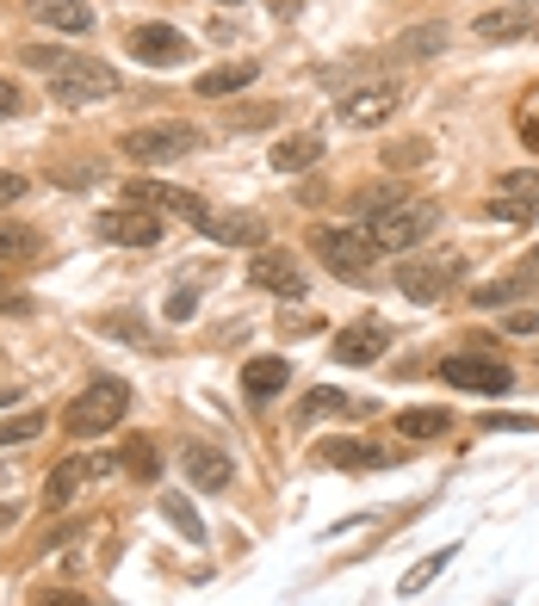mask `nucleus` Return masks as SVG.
<instances>
[{"label": "nucleus", "mask_w": 539, "mask_h": 606, "mask_svg": "<svg viewBox=\"0 0 539 606\" xmlns=\"http://www.w3.org/2000/svg\"><path fill=\"white\" fill-rule=\"evenodd\" d=\"M130 56L149 63V68H175V63L192 56V44H187V32H175V25H137V32H130Z\"/></svg>", "instance_id": "13"}, {"label": "nucleus", "mask_w": 539, "mask_h": 606, "mask_svg": "<svg viewBox=\"0 0 539 606\" xmlns=\"http://www.w3.org/2000/svg\"><path fill=\"white\" fill-rule=\"evenodd\" d=\"M527 7H539V0H527Z\"/></svg>", "instance_id": "48"}, {"label": "nucleus", "mask_w": 539, "mask_h": 606, "mask_svg": "<svg viewBox=\"0 0 539 606\" xmlns=\"http://www.w3.org/2000/svg\"><path fill=\"white\" fill-rule=\"evenodd\" d=\"M465 254H415V261H397V291L410 297V304H441L446 291H459L465 285Z\"/></svg>", "instance_id": "2"}, {"label": "nucleus", "mask_w": 539, "mask_h": 606, "mask_svg": "<svg viewBox=\"0 0 539 606\" xmlns=\"http://www.w3.org/2000/svg\"><path fill=\"white\" fill-rule=\"evenodd\" d=\"M310 248L323 254V266L329 273H341V279H366L372 273V242H366V230H335V223H317L310 230Z\"/></svg>", "instance_id": "6"}, {"label": "nucleus", "mask_w": 539, "mask_h": 606, "mask_svg": "<svg viewBox=\"0 0 539 606\" xmlns=\"http://www.w3.org/2000/svg\"><path fill=\"white\" fill-rule=\"evenodd\" d=\"M472 32L484 38V44H515V38H533L539 32V13L527 7V0H515V7H490V13L472 19Z\"/></svg>", "instance_id": "16"}, {"label": "nucleus", "mask_w": 539, "mask_h": 606, "mask_svg": "<svg viewBox=\"0 0 539 606\" xmlns=\"http://www.w3.org/2000/svg\"><path fill=\"white\" fill-rule=\"evenodd\" d=\"M125 204H144V211H175V217H187V223L205 217V199H199V192L168 187V180H125Z\"/></svg>", "instance_id": "11"}, {"label": "nucleus", "mask_w": 539, "mask_h": 606, "mask_svg": "<svg viewBox=\"0 0 539 606\" xmlns=\"http://www.w3.org/2000/svg\"><path fill=\"white\" fill-rule=\"evenodd\" d=\"M44 434V415H13V421H0V446H25V439Z\"/></svg>", "instance_id": "33"}, {"label": "nucleus", "mask_w": 539, "mask_h": 606, "mask_svg": "<svg viewBox=\"0 0 539 606\" xmlns=\"http://www.w3.org/2000/svg\"><path fill=\"white\" fill-rule=\"evenodd\" d=\"M441 230V204L434 199H403L397 211H384V217L366 223V242L379 254H410L415 242H429V235Z\"/></svg>", "instance_id": "1"}, {"label": "nucleus", "mask_w": 539, "mask_h": 606, "mask_svg": "<svg viewBox=\"0 0 539 606\" xmlns=\"http://www.w3.org/2000/svg\"><path fill=\"white\" fill-rule=\"evenodd\" d=\"M384 347H391V328H384L379 316H360V322H348L335 334V359H341V365H372Z\"/></svg>", "instance_id": "14"}, {"label": "nucleus", "mask_w": 539, "mask_h": 606, "mask_svg": "<svg viewBox=\"0 0 539 606\" xmlns=\"http://www.w3.org/2000/svg\"><path fill=\"white\" fill-rule=\"evenodd\" d=\"M527 291H533V273H521V279H484V285H472V304L477 310H503V304H515Z\"/></svg>", "instance_id": "25"}, {"label": "nucleus", "mask_w": 539, "mask_h": 606, "mask_svg": "<svg viewBox=\"0 0 539 606\" xmlns=\"http://www.w3.org/2000/svg\"><path fill=\"white\" fill-rule=\"evenodd\" d=\"M161 513H168V527H175V532H187L192 544H205V520H199V508H192V501L168 496V501H161Z\"/></svg>", "instance_id": "29"}, {"label": "nucleus", "mask_w": 539, "mask_h": 606, "mask_svg": "<svg viewBox=\"0 0 539 606\" xmlns=\"http://www.w3.org/2000/svg\"><path fill=\"white\" fill-rule=\"evenodd\" d=\"M19 111H25V99H19V87L7 75H0V118H19Z\"/></svg>", "instance_id": "39"}, {"label": "nucleus", "mask_w": 539, "mask_h": 606, "mask_svg": "<svg viewBox=\"0 0 539 606\" xmlns=\"http://www.w3.org/2000/svg\"><path fill=\"white\" fill-rule=\"evenodd\" d=\"M484 434H539V415H484Z\"/></svg>", "instance_id": "36"}, {"label": "nucleus", "mask_w": 539, "mask_h": 606, "mask_svg": "<svg viewBox=\"0 0 539 606\" xmlns=\"http://www.w3.org/2000/svg\"><path fill=\"white\" fill-rule=\"evenodd\" d=\"M99 470H112V458H94V451L63 458V465L50 470V482H44V508H68V501H75V489H81L87 477H99Z\"/></svg>", "instance_id": "17"}, {"label": "nucleus", "mask_w": 539, "mask_h": 606, "mask_svg": "<svg viewBox=\"0 0 539 606\" xmlns=\"http://www.w3.org/2000/svg\"><path fill=\"white\" fill-rule=\"evenodd\" d=\"M44 87H50V99H56V106H94V99L118 94V68L99 63V56H75V50H68L63 68H56V75H44Z\"/></svg>", "instance_id": "4"}, {"label": "nucleus", "mask_w": 539, "mask_h": 606, "mask_svg": "<svg viewBox=\"0 0 539 606\" xmlns=\"http://www.w3.org/2000/svg\"><path fill=\"white\" fill-rule=\"evenodd\" d=\"M261 75V63H223V68H205V75H199V99H230V94H242V87H249V81Z\"/></svg>", "instance_id": "22"}, {"label": "nucleus", "mask_w": 539, "mask_h": 606, "mask_svg": "<svg viewBox=\"0 0 539 606\" xmlns=\"http://www.w3.org/2000/svg\"><path fill=\"white\" fill-rule=\"evenodd\" d=\"M223 7H242V0H223Z\"/></svg>", "instance_id": "46"}, {"label": "nucleus", "mask_w": 539, "mask_h": 606, "mask_svg": "<svg viewBox=\"0 0 539 606\" xmlns=\"http://www.w3.org/2000/svg\"><path fill=\"white\" fill-rule=\"evenodd\" d=\"M429 161V142L410 137V142H397V149H384V168H422Z\"/></svg>", "instance_id": "35"}, {"label": "nucleus", "mask_w": 539, "mask_h": 606, "mask_svg": "<svg viewBox=\"0 0 539 606\" xmlns=\"http://www.w3.org/2000/svg\"><path fill=\"white\" fill-rule=\"evenodd\" d=\"M13 520H19V508L7 501V508H0V527H13Z\"/></svg>", "instance_id": "44"}, {"label": "nucleus", "mask_w": 539, "mask_h": 606, "mask_svg": "<svg viewBox=\"0 0 539 606\" xmlns=\"http://www.w3.org/2000/svg\"><path fill=\"white\" fill-rule=\"evenodd\" d=\"M292 384V359L267 353V359H249L242 365V390H249L254 403H267V396H279V390Z\"/></svg>", "instance_id": "18"}, {"label": "nucleus", "mask_w": 539, "mask_h": 606, "mask_svg": "<svg viewBox=\"0 0 539 606\" xmlns=\"http://www.w3.org/2000/svg\"><path fill=\"white\" fill-rule=\"evenodd\" d=\"M527 273H533V279H539V248H533V254H527Z\"/></svg>", "instance_id": "45"}, {"label": "nucleus", "mask_w": 539, "mask_h": 606, "mask_svg": "<svg viewBox=\"0 0 539 606\" xmlns=\"http://www.w3.org/2000/svg\"><path fill=\"white\" fill-rule=\"evenodd\" d=\"M317 161H323V137H310V130L273 142V173H310Z\"/></svg>", "instance_id": "21"}, {"label": "nucleus", "mask_w": 539, "mask_h": 606, "mask_svg": "<svg viewBox=\"0 0 539 606\" xmlns=\"http://www.w3.org/2000/svg\"><path fill=\"white\" fill-rule=\"evenodd\" d=\"M323 465H335V470H384V465H397V451L360 446V439H329V446H323Z\"/></svg>", "instance_id": "19"}, {"label": "nucleus", "mask_w": 539, "mask_h": 606, "mask_svg": "<svg viewBox=\"0 0 539 606\" xmlns=\"http://www.w3.org/2000/svg\"><path fill=\"white\" fill-rule=\"evenodd\" d=\"M94 235L99 242H118V248H156L161 242V217L144 211V204H112L94 217Z\"/></svg>", "instance_id": "8"}, {"label": "nucleus", "mask_w": 539, "mask_h": 606, "mask_svg": "<svg viewBox=\"0 0 539 606\" xmlns=\"http://www.w3.org/2000/svg\"><path fill=\"white\" fill-rule=\"evenodd\" d=\"M503 334H539V310H508L503 316Z\"/></svg>", "instance_id": "38"}, {"label": "nucleus", "mask_w": 539, "mask_h": 606, "mask_svg": "<svg viewBox=\"0 0 539 606\" xmlns=\"http://www.w3.org/2000/svg\"><path fill=\"white\" fill-rule=\"evenodd\" d=\"M137 168H161V161H187L205 149V130L199 125H144V130H130L125 142H118Z\"/></svg>", "instance_id": "5"}, {"label": "nucleus", "mask_w": 539, "mask_h": 606, "mask_svg": "<svg viewBox=\"0 0 539 606\" xmlns=\"http://www.w3.org/2000/svg\"><path fill=\"white\" fill-rule=\"evenodd\" d=\"M192 310H199V297H192V291H175V297H168V322H187Z\"/></svg>", "instance_id": "41"}, {"label": "nucleus", "mask_w": 539, "mask_h": 606, "mask_svg": "<svg viewBox=\"0 0 539 606\" xmlns=\"http://www.w3.org/2000/svg\"><path fill=\"white\" fill-rule=\"evenodd\" d=\"M25 199V180L19 173H0V204H19Z\"/></svg>", "instance_id": "42"}, {"label": "nucleus", "mask_w": 539, "mask_h": 606, "mask_svg": "<svg viewBox=\"0 0 539 606\" xmlns=\"http://www.w3.org/2000/svg\"><path fill=\"white\" fill-rule=\"evenodd\" d=\"M44 25H56V32L81 38V32H94V7H81V0H25Z\"/></svg>", "instance_id": "20"}, {"label": "nucleus", "mask_w": 539, "mask_h": 606, "mask_svg": "<svg viewBox=\"0 0 539 606\" xmlns=\"http://www.w3.org/2000/svg\"><path fill=\"white\" fill-rule=\"evenodd\" d=\"M496 187H503V199H527V204H539V168H508L503 180H496Z\"/></svg>", "instance_id": "32"}, {"label": "nucleus", "mask_w": 539, "mask_h": 606, "mask_svg": "<svg viewBox=\"0 0 539 606\" xmlns=\"http://www.w3.org/2000/svg\"><path fill=\"white\" fill-rule=\"evenodd\" d=\"M199 235H211L218 248H267V223L254 217V211H218L205 204V217L192 223Z\"/></svg>", "instance_id": "10"}, {"label": "nucleus", "mask_w": 539, "mask_h": 606, "mask_svg": "<svg viewBox=\"0 0 539 606\" xmlns=\"http://www.w3.org/2000/svg\"><path fill=\"white\" fill-rule=\"evenodd\" d=\"M99 334H118V341H130V347H149V322H137V316H106Z\"/></svg>", "instance_id": "34"}, {"label": "nucleus", "mask_w": 539, "mask_h": 606, "mask_svg": "<svg viewBox=\"0 0 539 606\" xmlns=\"http://www.w3.org/2000/svg\"><path fill=\"white\" fill-rule=\"evenodd\" d=\"M180 470H187L192 489H205V496H218V489H230L236 482V458L218 446H187L180 451Z\"/></svg>", "instance_id": "15"}, {"label": "nucleus", "mask_w": 539, "mask_h": 606, "mask_svg": "<svg viewBox=\"0 0 539 606\" xmlns=\"http://www.w3.org/2000/svg\"><path fill=\"white\" fill-rule=\"evenodd\" d=\"M236 130H254V125H273V106H254V111H230Z\"/></svg>", "instance_id": "40"}, {"label": "nucleus", "mask_w": 539, "mask_h": 606, "mask_svg": "<svg viewBox=\"0 0 539 606\" xmlns=\"http://www.w3.org/2000/svg\"><path fill=\"white\" fill-rule=\"evenodd\" d=\"M38 254H44L38 230H25V223H0V266H13V261H38Z\"/></svg>", "instance_id": "26"}, {"label": "nucleus", "mask_w": 539, "mask_h": 606, "mask_svg": "<svg viewBox=\"0 0 539 606\" xmlns=\"http://www.w3.org/2000/svg\"><path fill=\"white\" fill-rule=\"evenodd\" d=\"M441 50H446V25H410V32L397 38V56H410V63L441 56Z\"/></svg>", "instance_id": "27"}, {"label": "nucleus", "mask_w": 539, "mask_h": 606, "mask_svg": "<svg viewBox=\"0 0 539 606\" xmlns=\"http://www.w3.org/2000/svg\"><path fill=\"white\" fill-rule=\"evenodd\" d=\"M353 403H360V396H348V390H329V384H323V390H310V396L298 403V415H304V421H317V415H341V408H353Z\"/></svg>", "instance_id": "28"}, {"label": "nucleus", "mask_w": 539, "mask_h": 606, "mask_svg": "<svg viewBox=\"0 0 539 606\" xmlns=\"http://www.w3.org/2000/svg\"><path fill=\"white\" fill-rule=\"evenodd\" d=\"M38 606H87L75 588H50V594H38Z\"/></svg>", "instance_id": "43"}, {"label": "nucleus", "mask_w": 539, "mask_h": 606, "mask_svg": "<svg viewBox=\"0 0 539 606\" xmlns=\"http://www.w3.org/2000/svg\"><path fill=\"white\" fill-rule=\"evenodd\" d=\"M249 285L254 291H273V297H310V279H304V266L292 261V254H279V248H254V261H249Z\"/></svg>", "instance_id": "9"}, {"label": "nucleus", "mask_w": 539, "mask_h": 606, "mask_svg": "<svg viewBox=\"0 0 539 606\" xmlns=\"http://www.w3.org/2000/svg\"><path fill=\"white\" fill-rule=\"evenodd\" d=\"M446 427H453V415H446L441 403L434 408H403V415H397V434L403 439H441Z\"/></svg>", "instance_id": "24"}, {"label": "nucleus", "mask_w": 539, "mask_h": 606, "mask_svg": "<svg viewBox=\"0 0 539 606\" xmlns=\"http://www.w3.org/2000/svg\"><path fill=\"white\" fill-rule=\"evenodd\" d=\"M397 204H403V192H397V187H366L360 199H353V217L372 223V217H384V211H397Z\"/></svg>", "instance_id": "30"}, {"label": "nucleus", "mask_w": 539, "mask_h": 606, "mask_svg": "<svg viewBox=\"0 0 539 606\" xmlns=\"http://www.w3.org/2000/svg\"><path fill=\"white\" fill-rule=\"evenodd\" d=\"M118 465H125L130 470V477H156V470H161V458H156V446H149V439H125V458H118Z\"/></svg>", "instance_id": "31"}, {"label": "nucleus", "mask_w": 539, "mask_h": 606, "mask_svg": "<svg viewBox=\"0 0 539 606\" xmlns=\"http://www.w3.org/2000/svg\"><path fill=\"white\" fill-rule=\"evenodd\" d=\"M453 551H459V544H441V551H429V557L415 563V570H403V582H397V594H403V600H415V594H422V588H434V582H441V575H446V563H453Z\"/></svg>", "instance_id": "23"}, {"label": "nucleus", "mask_w": 539, "mask_h": 606, "mask_svg": "<svg viewBox=\"0 0 539 606\" xmlns=\"http://www.w3.org/2000/svg\"><path fill=\"white\" fill-rule=\"evenodd\" d=\"M490 606H508V600H490Z\"/></svg>", "instance_id": "47"}, {"label": "nucleus", "mask_w": 539, "mask_h": 606, "mask_svg": "<svg viewBox=\"0 0 539 606\" xmlns=\"http://www.w3.org/2000/svg\"><path fill=\"white\" fill-rule=\"evenodd\" d=\"M441 384L477 390V396H503V390L515 384V372H508L503 359H490V353H446L441 359Z\"/></svg>", "instance_id": "7"}, {"label": "nucleus", "mask_w": 539, "mask_h": 606, "mask_svg": "<svg viewBox=\"0 0 539 606\" xmlns=\"http://www.w3.org/2000/svg\"><path fill=\"white\" fill-rule=\"evenodd\" d=\"M521 142H527V149H539V87L527 94V111H521Z\"/></svg>", "instance_id": "37"}, {"label": "nucleus", "mask_w": 539, "mask_h": 606, "mask_svg": "<svg viewBox=\"0 0 539 606\" xmlns=\"http://www.w3.org/2000/svg\"><path fill=\"white\" fill-rule=\"evenodd\" d=\"M125 408H130V384H125V378H94V384L68 403L63 427L75 439H94V434H106V427H118V421H125Z\"/></svg>", "instance_id": "3"}, {"label": "nucleus", "mask_w": 539, "mask_h": 606, "mask_svg": "<svg viewBox=\"0 0 539 606\" xmlns=\"http://www.w3.org/2000/svg\"><path fill=\"white\" fill-rule=\"evenodd\" d=\"M397 111V87H360V94H341V106H335V118H341V130H379L391 125Z\"/></svg>", "instance_id": "12"}]
</instances>
